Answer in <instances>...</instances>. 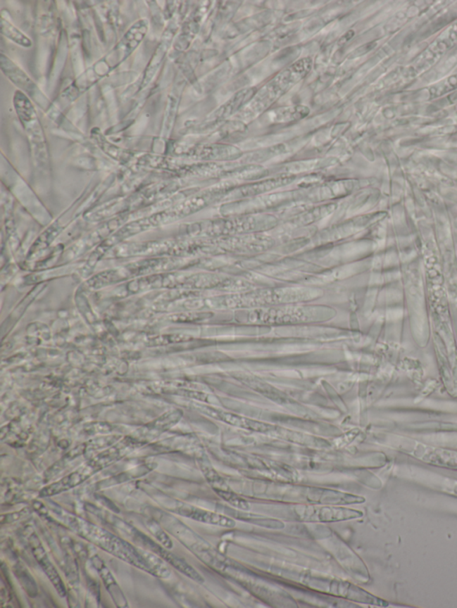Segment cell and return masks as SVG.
<instances>
[{
	"label": "cell",
	"instance_id": "obj_1",
	"mask_svg": "<svg viewBox=\"0 0 457 608\" xmlns=\"http://www.w3.org/2000/svg\"><path fill=\"white\" fill-rule=\"evenodd\" d=\"M71 526L80 536L92 541L96 546L101 547L102 550L108 551L113 556L119 557L120 559L149 573L148 564H146L139 549H137L132 544L127 543L126 540L120 539V538L108 533V531L96 526L95 524L80 519L73 520Z\"/></svg>",
	"mask_w": 457,
	"mask_h": 608
},
{
	"label": "cell",
	"instance_id": "obj_2",
	"mask_svg": "<svg viewBox=\"0 0 457 608\" xmlns=\"http://www.w3.org/2000/svg\"><path fill=\"white\" fill-rule=\"evenodd\" d=\"M311 66L312 60L305 58L280 72L259 92H256V96H253L251 102L249 103V106L243 113L246 116H256L260 113L265 112L273 102L285 94L296 83L301 81L303 77L308 75Z\"/></svg>",
	"mask_w": 457,
	"mask_h": 608
},
{
	"label": "cell",
	"instance_id": "obj_3",
	"mask_svg": "<svg viewBox=\"0 0 457 608\" xmlns=\"http://www.w3.org/2000/svg\"><path fill=\"white\" fill-rule=\"evenodd\" d=\"M303 583L317 590L332 595V596L344 597V599L353 601V602L373 604V606L377 607H388L389 604L385 600L379 599L375 595L367 593L365 590L353 585L349 581L311 576L303 581Z\"/></svg>",
	"mask_w": 457,
	"mask_h": 608
},
{
	"label": "cell",
	"instance_id": "obj_4",
	"mask_svg": "<svg viewBox=\"0 0 457 608\" xmlns=\"http://www.w3.org/2000/svg\"><path fill=\"white\" fill-rule=\"evenodd\" d=\"M300 521L308 523H336L361 519L362 511L342 506L310 505L296 506L294 509Z\"/></svg>",
	"mask_w": 457,
	"mask_h": 608
},
{
	"label": "cell",
	"instance_id": "obj_5",
	"mask_svg": "<svg viewBox=\"0 0 457 608\" xmlns=\"http://www.w3.org/2000/svg\"><path fill=\"white\" fill-rule=\"evenodd\" d=\"M173 512L179 514L180 516L188 517V519L198 521L212 526H221L232 529L236 526V521L231 517L218 512H212L200 507L189 505V504L177 502L173 504Z\"/></svg>",
	"mask_w": 457,
	"mask_h": 608
},
{
	"label": "cell",
	"instance_id": "obj_6",
	"mask_svg": "<svg viewBox=\"0 0 457 608\" xmlns=\"http://www.w3.org/2000/svg\"><path fill=\"white\" fill-rule=\"evenodd\" d=\"M309 503L317 505L344 506L365 502V498L340 490L310 488L306 494Z\"/></svg>",
	"mask_w": 457,
	"mask_h": 608
},
{
	"label": "cell",
	"instance_id": "obj_7",
	"mask_svg": "<svg viewBox=\"0 0 457 608\" xmlns=\"http://www.w3.org/2000/svg\"><path fill=\"white\" fill-rule=\"evenodd\" d=\"M146 549L151 551V552L158 555L160 557H162V559H165L166 562L171 564L173 567H175V569L180 571V572L185 574V576L190 578V579L195 581L196 583L200 584L205 583V579L203 578L201 574L190 566L189 564L182 559L181 557L168 552L165 547L159 546L158 543H155V541H152V540H150Z\"/></svg>",
	"mask_w": 457,
	"mask_h": 608
},
{
	"label": "cell",
	"instance_id": "obj_8",
	"mask_svg": "<svg viewBox=\"0 0 457 608\" xmlns=\"http://www.w3.org/2000/svg\"><path fill=\"white\" fill-rule=\"evenodd\" d=\"M256 92L258 91L253 88L242 89V91L233 96V98L226 102L221 108L216 110L212 116H210L208 122L215 123L228 118L233 113L238 112L244 106V103L251 101Z\"/></svg>",
	"mask_w": 457,
	"mask_h": 608
},
{
	"label": "cell",
	"instance_id": "obj_9",
	"mask_svg": "<svg viewBox=\"0 0 457 608\" xmlns=\"http://www.w3.org/2000/svg\"><path fill=\"white\" fill-rule=\"evenodd\" d=\"M225 511L226 514L232 519L252 524L253 526L272 530H282L285 528V524L282 521L263 516V514H253L244 510L232 509L231 507H225Z\"/></svg>",
	"mask_w": 457,
	"mask_h": 608
},
{
	"label": "cell",
	"instance_id": "obj_10",
	"mask_svg": "<svg viewBox=\"0 0 457 608\" xmlns=\"http://www.w3.org/2000/svg\"><path fill=\"white\" fill-rule=\"evenodd\" d=\"M93 470H94L93 467H87L85 469L73 473L70 476L65 477V479L58 481V483H53L51 486L44 488L41 493H39V496L49 497L56 495V494L65 492V490H68L71 488L77 486L91 476L89 474L93 472Z\"/></svg>",
	"mask_w": 457,
	"mask_h": 608
},
{
	"label": "cell",
	"instance_id": "obj_11",
	"mask_svg": "<svg viewBox=\"0 0 457 608\" xmlns=\"http://www.w3.org/2000/svg\"><path fill=\"white\" fill-rule=\"evenodd\" d=\"M92 563L94 564L96 570L98 571L100 576H101L106 590H108L110 595H111L113 601H115L116 606L119 607H128L122 590H120V587L118 586V584L116 583L115 578H113L111 572L108 569V567L106 566V564L103 563V561L100 559L99 557L96 556L93 557Z\"/></svg>",
	"mask_w": 457,
	"mask_h": 608
},
{
	"label": "cell",
	"instance_id": "obj_12",
	"mask_svg": "<svg viewBox=\"0 0 457 608\" xmlns=\"http://www.w3.org/2000/svg\"><path fill=\"white\" fill-rule=\"evenodd\" d=\"M32 552L35 554L36 559L38 560L39 564L44 570L45 574L52 581L53 585L55 586L56 590L58 591L60 596L62 597L66 595L65 587L63 585L61 578H60L58 571L56 570L53 564L50 562L49 557L46 556L44 549L41 544H35L32 547Z\"/></svg>",
	"mask_w": 457,
	"mask_h": 608
},
{
	"label": "cell",
	"instance_id": "obj_13",
	"mask_svg": "<svg viewBox=\"0 0 457 608\" xmlns=\"http://www.w3.org/2000/svg\"><path fill=\"white\" fill-rule=\"evenodd\" d=\"M310 110L303 106H292L280 108L268 113V119L271 123H285L299 121L309 115Z\"/></svg>",
	"mask_w": 457,
	"mask_h": 608
},
{
	"label": "cell",
	"instance_id": "obj_14",
	"mask_svg": "<svg viewBox=\"0 0 457 608\" xmlns=\"http://www.w3.org/2000/svg\"><path fill=\"white\" fill-rule=\"evenodd\" d=\"M422 460L430 465L457 470V452L445 449H430Z\"/></svg>",
	"mask_w": 457,
	"mask_h": 608
},
{
	"label": "cell",
	"instance_id": "obj_15",
	"mask_svg": "<svg viewBox=\"0 0 457 608\" xmlns=\"http://www.w3.org/2000/svg\"><path fill=\"white\" fill-rule=\"evenodd\" d=\"M1 66L3 72L8 75L10 80H12L13 82L15 83L16 85L21 87L22 89H28L27 87L29 85H32L31 81L27 76L23 73L21 70L16 68V66L8 58H6L4 56H1Z\"/></svg>",
	"mask_w": 457,
	"mask_h": 608
},
{
	"label": "cell",
	"instance_id": "obj_16",
	"mask_svg": "<svg viewBox=\"0 0 457 608\" xmlns=\"http://www.w3.org/2000/svg\"><path fill=\"white\" fill-rule=\"evenodd\" d=\"M218 495L225 502L230 504L236 509L249 511L251 509L250 503L248 500L238 495V494L232 492L230 487L223 488V489L215 490Z\"/></svg>",
	"mask_w": 457,
	"mask_h": 608
},
{
	"label": "cell",
	"instance_id": "obj_17",
	"mask_svg": "<svg viewBox=\"0 0 457 608\" xmlns=\"http://www.w3.org/2000/svg\"><path fill=\"white\" fill-rule=\"evenodd\" d=\"M1 32L3 34L8 37V39H12L13 42L18 43L20 45L26 46V48L32 46V42L30 41V39L23 35V33L19 32L18 29L14 27V26L10 25V23L6 22L5 19L1 20Z\"/></svg>",
	"mask_w": 457,
	"mask_h": 608
},
{
	"label": "cell",
	"instance_id": "obj_18",
	"mask_svg": "<svg viewBox=\"0 0 457 608\" xmlns=\"http://www.w3.org/2000/svg\"><path fill=\"white\" fill-rule=\"evenodd\" d=\"M146 526H148L150 533L154 536L156 539L158 540L159 543L165 547V549H172V540L170 539L168 533L165 532V530H163L158 523L155 522V521L150 520L149 522L146 524Z\"/></svg>",
	"mask_w": 457,
	"mask_h": 608
},
{
	"label": "cell",
	"instance_id": "obj_19",
	"mask_svg": "<svg viewBox=\"0 0 457 608\" xmlns=\"http://www.w3.org/2000/svg\"><path fill=\"white\" fill-rule=\"evenodd\" d=\"M436 486V490H442L444 493L457 497V481L449 480L448 482H446L445 480H443L442 483L432 484L430 486Z\"/></svg>",
	"mask_w": 457,
	"mask_h": 608
}]
</instances>
